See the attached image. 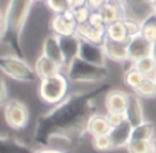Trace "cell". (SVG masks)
I'll return each instance as SVG.
<instances>
[{
	"label": "cell",
	"instance_id": "7a4b0ae2",
	"mask_svg": "<svg viewBox=\"0 0 156 153\" xmlns=\"http://www.w3.org/2000/svg\"><path fill=\"white\" fill-rule=\"evenodd\" d=\"M32 0H10L4 11L3 41L10 47L14 55L25 59V51L21 44V34L32 10Z\"/></svg>",
	"mask_w": 156,
	"mask_h": 153
},
{
	"label": "cell",
	"instance_id": "44dd1931",
	"mask_svg": "<svg viewBox=\"0 0 156 153\" xmlns=\"http://www.w3.org/2000/svg\"><path fill=\"white\" fill-rule=\"evenodd\" d=\"M99 12L103 16V19H104L105 25L122 21L125 18V14H123V10H122V5L119 3V0H110Z\"/></svg>",
	"mask_w": 156,
	"mask_h": 153
},
{
	"label": "cell",
	"instance_id": "d6986e66",
	"mask_svg": "<svg viewBox=\"0 0 156 153\" xmlns=\"http://www.w3.org/2000/svg\"><path fill=\"white\" fill-rule=\"evenodd\" d=\"M111 131V127L108 124L107 116L101 115V113H94L90 119L88 120V126H86V133L93 137H99V135L108 134Z\"/></svg>",
	"mask_w": 156,
	"mask_h": 153
},
{
	"label": "cell",
	"instance_id": "ffe728a7",
	"mask_svg": "<svg viewBox=\"0 0 156 153\" xmlns=\"http://www.w3.org/2000/svg\"><path fill=\"white\" fill-rule=\"evenodd\" d=\"M0 153H34V151L16 138L0 134Z\"/></svg>",
	"mask_w": 156,
	"mask_h": 153
},
{
	"label": "cell",
	"instance_id": "ee69618b",
	"mask_svg": "<svg viewBox=\"0 0 156 153\" xmlns=\"http://www.w3.org/2000/svg\"><path fill=\"white\" fill-rule=\"evenodd\" d=\"M33 3H38V2H45V0H32Z\"/></svg>",
	"mask_w": 156,
	"mask_h": 153
},
{
	"label": "cell",
	"instance_id": "5b68a950",
	"mask_svg": "<svg viewBox=\"0 0 156 153\" xmlns=\"http://www.w3.org/2000/svg\"><path fill=\"white\" fill-rule=\"evenodd\" d=\"M0 71L11 79L19 82H32L37 78L34 67H32L26 60L16 55L0 56Z\"/></svg>",
	"mask_w": 156,
	"mask_h": 153
},
{
	"label": "cell",
	"instance_id": "7bdbcfd3",
	"mask_svg": "<svg viewBox=\"0 0 156 153\" xmlns=\"http://www.w3.org/2000/svg\"><path fill=\"white\" fill-rule=\"evenodd\" d=\"M3 41V32H2V27H0V43Z\"/></svg>",
	"mask_w": 156,
	"mask_h": 153
},
{
	"label": "cell",
	"instance_id": "e575fe53",
	"mask_svg": "<svg viewBox=\"0 0 156 153\" xmlns=\"http://www.w3.org/2000/svg\"><path fill=\"white\" fill-rule=\"evenodd\" d=\"M110 0H86V5L92 11H100Z\"/></svg>",
	"mask_w": 156,
	"mask_h": 153
},
{
	"label": "cell",
	"instance_id": "9a60e30c",
	"mask_svg": "<svg viewBox=\"0 0 156 153\" xmlns=\"http://www.w3.org/2000/svg\"><path fill=\"white\" fill-rule=\"evenodd\" d=\"M103 48H104L107 59L116 63L129 62V54H127L126 43H118V41H111L105 38L104 44H103Z\"/></svg>",
	"mask_w": 156,
	"mask_h": 153
},
{
	"label": "cell",
	"instance_id": "277c9868",
	"mask_svg": "<svg viewBox=\"0 0 156 153\" xmlns=\"http://www.w3.org/2000/svg\"><path fill=\"white\" fill-rule=\"evenodd\" d=\"M38 96L43 101L56 105L69 96V78L65 73L44 78L38 85Z\"/></svg>",
	"mask_w": 156,
	"mask_h": 153
},
{
	"label": "cell",
	"instance_id": "ba28073f",
	"mask_svg": "<svg viewBox=\"0 0 156 153\" xmlns=\"http://www.w3.org/2000/svg\"><path fill=\"white\" fill-rule=\"evenodd\" d=\"M123 10L125 18H132L143 23L151 14H154V4L144 0H119Z\"/></svg>",
	"mask_w": 156,
	"mask_h": 153
},
{
	"label": "cell",
	"instance_id": "2e32d148",
	"mask_svg": "<svg viewBox=\"0 0 156 153\" xmlns=\"http://www.w3.org/2000/svg\"><path fill=\"white\" fill-rule=\"evenodd\" d=\"M76 34L81 38V40L89 41V43H93V44H99V45H103L105 38H107L105 37V29L93 27L89 22L77 25Z\"/></svg>",
	"mask_w": 156,
	"mask_h": 153
},
{
	"label": "cell",
	"instance_id": "d4e9b609",
	"mask_svg": "<svg viewBox=\"0 0 156 153\" xmlns=\"http://www.w3.org/2000/svg\"><path fill=\"white\" fill-rule=\"evenodd\" d=\"M141 36L149 43L156 41V14H151L145 21L141 23Z\"/></svg>",
	"mask_w": 156,
	"mask_h": 153
},
{
	"label": "cell",
	"instance_id": "ac0fdd59",
	"mask_svg": "<svg viewBox=\"0 0 156 153\" xmlns=\"http://www.w3.org/2000/svg\"><path fill=\"white\" fill-rule=\"evenodd\" d=\"M63 70H65V68L60 64H58L56 62L51 60L49 57L44 56V55H40L34 63L36 75L40 78V79L52 77V75H55V74H59V73H62Z\"/></svg>",
	"mask_w": 156,
	"mask_h": 153
},
{
	"label": "cell",
	"instance_id": "3957f363",
	"mask_svg": "<svg viewBox=\"0 0 156 153\" xmlns=\"http://www.w3.org/2000/svg\"><path fill=\"white\" fill-rule=\"evenodd\" d=\"M65 74L71 82L96 83L107 79L108 70L107 67H100V66L85 62L78 56L65 67Z\"/></svg>",
	"mask_w": 156,
	"mask_h": 153
},
{
	"label": "cell",
	"instance_id": "d590c367",
	"mask_svg": "<svg viewBox=\"0 0 156 153\" xmlns=\"http://www.w3.org/2000/svg\"><path fill=\"white\" fill-rule=\"evenodd\" d=\"M8 101V90L4 79L0 78V105H5Z\"/></svg>",
	"mask_w": 156,
	"mask_h": 153
},
{
	"label": "cell",
	"instance_id": "d6a6232c",
	"mask_svg": "<svg viewBox=\"0 0 156 153\" xmlns=\"http://www.w3.org/2000/svg\"><path fill=\"white\" fill-rule=\"evenodd\" d=\"M105 116H107L108 124H110L111 129H114V127L122 124L123 122H126V116H125V113H121V112H107Z\"/></svg>",
	"mask_w": 156,
	"mask_h": 153
},
{
	"label": "cell",
	"instance_id": "836d02e7",
	"mask_svg": "<svg viewBox=\"0 0 156 153\" xmlns=\"http://www.w3.org/2000/svg\"><path fill=\"white\" fill-rule=\"evenodd\" d=\"M88 22L93 27H97V29H105V26H107L105 22H104V19H103V16L100 15L99 11H92L90 18H89Z\"/></svg>",
	"mask_w": 156,
	"mask_h": 153
},
{
	"label": "cell",
	"instance_id": "e0dca14e",
	"mask_svg": "<svg viewBox=\"0 0 156 153\" xmlns=\"http://www.w3.org/2000/svg\"><path fill=\"white\" fill-rule=\"evenodd\" d=\"M41 55L49 57L51 60L56 62L58 64H60L65 68V59H63V54L60 49L59 38L54 34H49L45 37V40L43 41V52Z\"/></svg>",
	"mask_w": 156,
	"mask_h": 153
},
{
	"label": "cell",
	"instance_id": "8992f818",
	"mask_svg": "<svg viewBox=\"0 0 156 153\" xmlns=\"http://www.w3.org/2000/svg\"><path fill=\"white\" fill-rule=\"evenodd\" d=\"M4 119L12 130H22L29 123V110L19 100H10L4 105Z\"/></svg>",
	"mask_w": 156,
	"mask_h": 153
},
{
	"label": "cell",
	"instance_id": "30bf717a",
	"mask_svg": "<svg viewBox=\"0 0 156 153\" xmlns=\"http://www.w3.org/2000/svg\"><path fill=\"white\" fill-rule=\"evenodd\" d=\"M127 54H129V62L134 63L137 60L143 59V57L151 56L152 51V44L149 41H147L141 34L130 37L127 41Z\"/></svg>",
	"mask_w": 156,
	"mask_h": 153
},
{
	"label": "cell",
	"instance_id": "bcb514c9",
	"mask_svg": "<svg viewBox=\"0 0 156 153\" xmlns=\"http://www.w3.org/2000/svg\"><path fill=\"white\" fill-rule=\"evenodd\" d=\"M154 81H155V83H156V74H155V77H154Z\"/></svg>",
	"mask_w": 156,
	"mask_h": 153
},
{
	"label": "cell",
	"instance_id": "4316f807",
	"mask_svg": "<svg viewBox=\"0 0 156 153\" xmlns=\"http://www.w3.org/2000/svg\"><path fill=\"white\" fill-rule=\"evenodd\" d=\"M134 94L138 97H145V99H151L156 96V83L154 78H145L141 82V85L134 90Z\"/></svg>",
	"mask_w": 156,
	"mask_h": 153
},
{
	"label": "cell",
	"instance_id": "f6af8a7d",
	"mask_svg": "<svg viewBox=\"0 0 156 153\" xmlns=\"http://www.w3.org/2000/svg\"><path fill=\"white\" fill-rule=\"evenodd\" d=\"M154 12H155V14H156V2H155V3H154Z\"/></svg>",
	"mask_w": 156,
	"mask_h": 153
},
{
	"label": "cell",
	"instance_id": "6da1fadb",
	"mask_svg": "<svg viewBox=\"0 0 156 153\" xmlns=\"http://www.w3.org/2000/svg\"><path fill=\"white\" fill-rule=\"evenodd\" d=\"M108 83H100L90 90L71 93L52 110L38 116L33 141L43 148L63 146L76 148L88 133V120L97 113V101L104 92H110Z\"/></svg>",
	"mask_w": 156,
	"mask_h": 153
},
{
	"label": "cell",
	"instance_id": "83f0119b",
	"mask_svg": "<svg viewBox=\"0 0 156 153\" xmlns=\"http://www.w3.org/2000/svg\"><path fill=\"white\" fill-rule=\"evenodd\" d=\"M126 149L129 153H152V141L132 140Z\"/></svg>",
	"mask_w": 156,
	"mask_h": 153
},
{
	"label": "cell",
	"instance_id": "60d3db41",
	"mask_svg": "<svg viewBox=\"0 0 156 153\" xmlns=\"http://www.w3.org/2000/svg\"><path fill=\"white\" fill-rule=\"evenodd\" d=\"M152 153H156V137L152 140Z\"/></svg>",
	"mask_w": 156,
	"mask_h": 153
},
{
	"label": "cell",
	"instance_id": "5bb4252c",
	"mask_svg": "<svg viewBox=\"0 0 156 153\" xmlns=\"http://www.w3.org/2000/svg\"><path fill=\"white\" fill-rule=\"evenodd\" d=\"M132 133H133V126L129 122H123L122 124L111 129V131L108 133L112 141L114 149H121L126 148L129 145V142L132 141Z\"/></svg>",
	"mask_w": 156,
	"mask_h": 153
},
{
	"label": "cell",
	"instance_id": "1f68e13d",
	"mask_svg": "<svg viewBox=\"0 0 156 153\" xmlns=\"http://www.w3.org/2000/svg\"><path fill=\"white\" fill-rule=\"evenodd\" d=\"M123 25L127 30L129 38L141 34V22L134 21V19H132V18H123Z\"/></svg>",
	"mask_w": 156,
	"mask_h": 153
},
{
	"label": "cell",
	"instance_id": "7402d4cb",
	"mask_svg": "<svg viewBox=\"0 0 156 153\" xmlns=\"http://www.w3.org/2000/svg\"><path fill=\"white\" fill-rule=\"evenodd\" d=\"M105 37L107 40L118 41V43H127L129 41V34L123 25V19L118 22H114L105 26Z\"/></svg>",
	"mask_w": 156,
	"mask_h": 153
},
{
	"label": "cell",
	"instance_id": "f35d334b",
	"mask_svg": "<svg viewBox=\"0 0 156 153\" xmlns=\"http://www.w3.org/2000/svg\"><path fill=\"white\" fill-rule=\"evenodd\" d=\"M151 56L154 57V59L156 60V41L155 43H152V51H151Z\"/></svg>",
	"mask_w": 156,
	"mask_h": 153
},
{
	"label": "cell",
	"instance_id": "8fae6325",
	"mask_svg": "<svg viewBox=\"0 0 156 153\" xmlns=\"http://www.w3.org/2000/svg\"><path fill=\"white\" fill-rule=\"evenodd\" d=\"M59 44L60 49L63 54V59H65V67L71 63L76 57L80 56V48H81V38L77 34L71 36H60Z\"/></svg>",
	"mask_w": 156,
	"mask_h": 153
},
{
	"label": "cell",
	"instance_id": "cb8c5ba5",
	"mask_svg": "<svg viewBox=\"0 0 156 153\" xmlns=\"http://www.w3.org/2000/svg\"><path fill=\"white\" fill-rule=\"evenodd\" d=\"M133 67L137 68L145 78H154L156 74V60L152 56H147L133 63Z\"/></svg>",
	"mask_w": 156,
	"mask_h": 153
},
{
	"label": "cell",
	"instance_id": "f546056e",
	"mask_svg": "<svg viewBox=\"0 0 156 153\" xmlns=\"http://www.w3.org/2000/svg\"><path fill=\"white\" fill-rule=\"evenodd\" d=\"M45 4L54 14H62L71 10L70 0H45Z\"/></svg>",
	"mask_w": 156,
	"mask_h": 153
},
{
	"label": "cell",
	"instance_id": "603a6c76",
	"mask_svg": "<svg viewBox=\"0 0 156 153\" xmlns=\"http://www.w3.org/2000/svg\"><path fill=\"white\" fill-rule=\"evenodd\" d=\"M155 138V124L152 122L145 120L144 123L133 127L132 140L140 141H152Z\"/></svg>",
	"mask_w": 156,
	"mask_h": 153
},
{
	"label": "cell",
	"instance_id": "8d00e7d4",
	"mask_svg": "<svg viewBox=\"0 0 156 153\" xmlns=\"http://www.w3.org/2000/svg\"><path fill=\"white\" fill-rule=\"evenodd\" d=\"M34 153H66V151H62V149H58V148H41L40 151Z\"/></svg>",
	"mask_w": 156,
	"mask_h": 153
},
{
	"label": "cell",
	"instance_id": "74e56055",
	"mask_svg": "<svg viewBox=\"0 0 156 153\" xmlns=\"http://www.w3.org/2000/svg\"><path fill=\"white\" fill-rule=\"evenodd\" d=\"M83 5H86V0H70V7H71V10H74V8L83 7Z\"/></svg>",
	"mask_w": 156,
	"mask_h": 153
},
{
	"label": "cell",
	"instance_id": "4fadbf2b",
	"mask_svg": "<svg viewBox=\"0 0 156 153\" xmlns=\"http://www.w3.org/2000/svg\"><path fill=\"white\" fill-rule=\"evenodd\" d=\"M129 101V94L122 90H110L104 97V105L107 112L125 113Z\"/></svg>",
	"mask_w": 156,
	"mask_h": 153
},
{
	"label": "cell",
	"instance_id": "ab89813d",
	"mask_svg": "<svg viewBox=\"0 0 156 153\" xmlns=\"http://www.w3.org/2000/svg\"><path fill=\"white\" fill-rule=\"evenodd\" d=\"M3 23H4V14L0 10V27H3Z\"/></svg>",
	"mask_w": 156,
	"mask_h": 153
},
{
	"label": "cell",
	"instance_id": "7c38bea8",
	"mask_svg": "<svg viewBox=\"0 0 156 153\" xmlns=\"http://www.w3.org/2000/svg\"><path fill=\"white\" fill-rule=\"evenodd\" d=\"M125 116H126V120L133 127L145 122L144 108H143V104H141L140 97L137 94L134 93L129 94V101H127V107H126V111H125Z\"/></svg>",
	"mask_w": 156,
	"mask_h": 153
},
{
	"label": "cell",
	"instance_id": "f1b7e54d",
	"mask_svg": "<svg viewBox=\"0 0 156 153\" xmlns=\"http://www.w3.org/2000/svg\"><path fill=\"white\" fill-rule=\"evenodd\" d=\"M92 145H93V148L99 152H108V151H111V149H114L110 134L93 137L92 138Z\"/></svg>",
	"mask_w": 156,
	"mask_h": 153
},
{
	"label": "cell",
	"instance_id": "484cf974",
	"mask_svg": "<svg viewBox=\"0 0 156 153\" xmlns=\"http://www.w3.org/2000/svg\"><path fill=\"white\" fill-rule=\"evenodd\" d=\"M144 79H145V77H144L143 74L137 70V68L133 67V66L130 68H127V70L125 71V74H123L125 83H126L127 88H130L133 92H134L136 89L141 85V82H143Z\"/></svg>",
	"mask_w": 156,
	"mask_h": 153
},
{
	"label": "cell",
	"instance_id": "b9f144b4",
	"mask_svg": "<svg viewBox=\"0 0 156 153\" xmlns=\"http://www.w3.org/2000/svg\"><path fill=\"white\" fill-rule=\"evenodd\" d=\"M144 2H145V3H149V4H154L156 0H144Z\"/></svg>",
	"mask_w": 156,
	"mask_h": 153
},
{
	"label": "cell",
	"instance_id": "4dcf8cb0",
	"mask_svg": "<svg viewBox=\"0 0 156 153\" xmlns=\"http://www.w3.org/2000/svg\"><path fill=\"white\" fill-rule=\"evenodd\" d=\"M71 11H73V15H74V19H76L77 25L86 23L92 14V10L88 5H83V7H80V8H74V10H71Z\"/></svg>",
	"mask_w": 156,
	"mask_h": 153
},
{
	"label": "cell",
	"instance_id": "9c48e42d",
	"mask_svg": "<svg viewBox=\"0 0 156 153\" xmlns=\"http://www.w3.org/2000/svg\"><path fill=\"white\" fill-rule=\"evenodd\" d=\"M80 57L83 59L85 62L100 66V67H105V62H107V56H105L103 45L89 43V41L85 40H81Z\"/></svg>",
	"mask_w": 156,
	"mask_h": 153
},
{
	"label": "cell",
	"instance_id": "52a82bcc",
	"mask_svg": "<svg viewBox=\"0 0 156 153\" xmlns=\"http://www.w3.org/2000/svg\"><path fill=\"white\" fill-rule=\"evenodd\" d=\"M51 34L60 37V36H71L77 32V22L74 19L73 11L69 10L62 14H54L49 21Z\"/></svg>",
	"mask_w": 156,
	"mask_h": 153
}]
</instances>
